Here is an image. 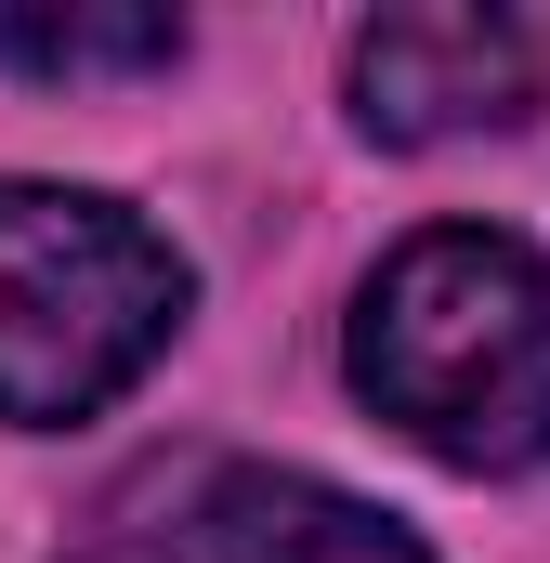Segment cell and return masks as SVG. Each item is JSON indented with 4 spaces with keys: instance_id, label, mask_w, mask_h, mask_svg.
Listing matches in <instances>:
<instances>
[{
    "instance_id": "1",
    "label": "cell",
    "mask_w": 550,
    "mask_h": 563,
    "mask_svg": "<svg viewBox=\"0 0 550 563\" xmlns=\"http://www.w3.org/2000/svg\"><path fill=\"white\" fill-rule=\"evenodd\" d=\"M354 394L381 420L459 459V472H525L550 459V276L525 236L432 223L407 236L367 314H354Z\"/></svg>"
},
{
    "instance_id": "2",
    "label": "cell",
    "mask_w": 550,
    "mask_h": 563,
    "mask_svg": "<svg viewBox=\"0 0 550 563\" xmlns=\"http://www.w3.org/2000/svg\"><path fill=\"white\" fill-rule=\"evenodd\" d=\"M184 328V263L119 197L0 184V420H92Z\"/></svg>"
},
{
    "instance_id": "3",
    "label": "cell",
    "mask_w": 550,
    "mask_h": 563,
    "mask_svg": "<svg viewBox=\"0 0 550 563\" xmlns=\"http://www.w3.org/2000/svg\"><path fill=\"white\" fill-rule=\"evenodd\" d=\"M550 92V40L525 13H381L354 40V119L381 144H446V132H512Z\"/></svg>"
},
{
    "instance_id": "4",
    "label": "cell",
    "mask_w": 550,
    "mask_h": 563,
    "mask_svg": "<svg viewBox=\"0 0 550 563\" xmlns=\"http://www.w3.org/2000/svg\"><path fill=\"white\" fill-rule=\"evenodd\" d=\"M210 551L223 563H432L407 525H381L367 498H341L315 472H223L210 485Z\"/></svg>"
},
{
    "instance_id": "5",
    "label": "cell",
    "mask_w": 550,
    "mask_h": 563,
    "mask_svg": "<svg viewBox=\"0 0 550 563\" xmlns=\"http://www.w3.org/2000/svg\"><path fill=\"white\" fill-rule=\"evenodd\" d=\"M170 53H184L170 13H0V66H26V79H132Z\"/></svg>"
},
{
    "instance_id": "6",
    "label": "cell",
    "mask_w": 550,
    "mask_h": 563,
    "mask_svg": "<svg viewBox=\"0 0 550 563\" xmlns=\"http://www.w3.org/2000/svg\"><path fill=\"white\" fill-rule=\"evenodd\" d=\"M79 563H210V525H197V538H157V525H106V538H92Z\"/></svg>"
}]
</instances>
